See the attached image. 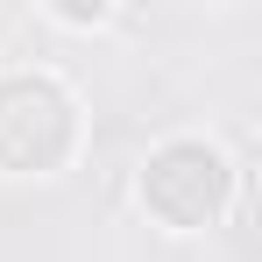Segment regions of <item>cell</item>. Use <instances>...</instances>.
<instances>
[{
    "label": "cell",
    "instance_id": "1",
    "mask_svg": "<svg viewBox=\"0 0 262 262\" xmlns=\"http://www.w3.org/2000/svg\"><path fill=\"white\" fill-rule=\"evenodd\" d=\"M78 92L57 71H7L0 78V170L7 177H50L78 156Z\"/></svg>",
    "mask_w": 262,
    "mask_h": 262
},
{
    "label": "cell",
    "instance_id": "2",
    "mask_svg": "<svg viewBox=\"0 0 262 262\" xmlns=\"http://www.w3.org/2000/svg\"><path fill=\"white\" fill-rule=\"evenodd\" d=\"M135 191H142V213L156 220V227L199 234V227H213V220L227 213V199H234V163L220 156L206 135H170V142L149 149Z\"/></svg>",
    "mask_w": 262,
    "mask_h": 262
}]
</instances>
